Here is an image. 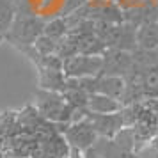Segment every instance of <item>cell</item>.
I'll use <instances>...</instances> for the list:
<instances>
[{
	"mask_svg": "<svg viewBox=\"0 0 158 158\" xmlns=\"http://www.w3.org/2000/svg\"><path fill=\"white\" fill-rule=\"evenodd\" d=\"M43 29L44 22L39 16L30 15V13H16L15 22L6 34V39H9L13 44L32 46L37 37L43 34Z\"/></svg>",
	"mask_w": 158,
	"mask_h": 158,
	"instance_id": "6da1fadb",
	"label": "cell"
},
{
	"mask_svg": "<svg viewBox=\"0 0 158 158\" xmlns=\"http://www.w3.org/2000/svg\"><path fill=\"white\" fill-rule=\"evenodd\" d=\"M77 108H73L68 101L64 100L62 93H44L37 94V114L44 117L46 121L52 123H71L73 114Z\"/></svg>",
	"mask_w": 158,
	"mask_h": 158,
	"instance_id": "7a4b0ae2",
	"label": "cell"
},
{
	"mask_svg": "<svg viewBox=\"0 0 158 158\" xmlns=\"http://www.w3.org/2000/svg\"><path fill=\"white\" fill-rule=\"evenodd\" d=\"M103 69V55L75 53L62 59V71L66 78H94Z\"/></svg>",
	"mask_w": 158,
	"mask_h": 158,
	"instance_id": "3957f363",
	"label": "cell"
},
{
	"mask_svg": "<svg viewBox=\"0 0 158 158\" xmlns=\"http://www.w3.org/2000/svg\"><path fill=\"white\" fill-rule=\"evenodd\" d=\"M62 137H64L69 146H75V148H80V149H91L94 144L98 142V133L94 131L93 124L87 121V117L84 119H78V121H71L66 124L64 131H62Z\"/></svg>",
	"mask_w": 158,
	"mask_h": 158,
	"instance_id": "277c9868",
	"label": "cell"
},
{
	"mask_svg": "<svg viewBox=\"0 0 158 158\" xmlns=\"http://www.w3.org/2000/svg\"><path fill=\"white\" fill-rule=\"evenodd\" d=\"M85 117L87 121L93 124L98 137H103V139H114L124 128V117H123L121 112H115V114H93V112H87Z\"/></svg>",
	"mask_w": 158,
	"mask_h": 158,
	"instance_id": "5b68a950",
	"label": "cell"
},
{
	"mask_svg": "<svg viewBox=\"0 0 158 158\" xmlns=\"http://www.w3.org/2000/svg\"><path fill=\"white\" fill-rule=\"evenodd\" d=\"M124 91H126V82L119 75H100L94 78L93 93H100L115 100H121Z\"/></svg>",
	"mask_w": 158,
	"mask_h": 158,
	"instance_id": "8992f818",
	"label": "cell"
},
{
	"mask_svg": "<svg viewBox=\"0 0 158 158\" xmlns=\"http://www.w3.org/2000/svg\"><path fill=\"white\" fill-rule=\"evenodd\" d=\"M85 108L87 112H93V114H115L123 110V103L121 100H115L100 93H93L87 98Z\"/></svg>",
	"mask_w": 158,
	"mask_h": 158,
	"instance_id": "52a82bcc",
	"label": "cell"
},
{
	"mask_svg": "<svg viewBox=\"0 0 158 158\" xmlns=\"http://www.w3.org/2000/svg\"><path fill=\"white\" fill-rule=\"evenodd\" d=\"M131 64V59H130L128 53H124L123 50L115 52L114 55H108V53H103V69H101V75H119L124 73Z\"/></svg>",
	"mask_w": 158,
	"mask_h": 158,
	"instance_id": "ba28073f",
	"label": "cell"
},
{
	"mask_svg": "<svg viewBox=\"0 0 158 158\" xmlns=\"http://www.w3.org/2000/svg\"><path fill=\"white\" fill-rule=\"evenodd\" d=\"M137 43L146 50H153L158 46V27L155 23H144L137 32Z\"/></svg>",
	"mask_w": 158,
	"mask_h": 158,
	"instance_id": "9c48e42d",
	"label": "cell"
},
{
	"mask_svg": "<svg viewBox=\"0 0 158 158\" xmlns=\"http://www.w3.org/2000/svg\"><path fill=\"white\" fill-rule=\"evenodd\" d=\"M16 7L13 4V0H0V32L6 36L11 29V25L15 22L16 16Z\"/></svg>",
	"mask_w": 158,
	"mask_h": 158,
	"instance_id": "30bf717a",
	"label": "cell"
},
{
	"mask_svg": "<svg viewBox=\"0 0 158 158\" xmlns=\"http://www.w3.org/2000/svg\"><path fill=\"white\" fill-rule=\"evenodd\" d=\"M43 34L46 37L53 39L55 43H59V41L68 34V25H66V20H64V18H55V20H52V22L44 23Z\"/></svg>",
	"mask_w": 158,
	"mask_h": 158,
	"instance_id": "8fae6325",
	"label": "cell"
},
{
	"mask_svg": "<svg viewBox=\"0 0 158 158\" xmlns=\"http://www.w3.org/2000/svg\"><path fill=\"white\" fill-rule=\"evenodd\" d=\"M142 91L148 96H158V68H149L142 75Z\"/></svg>",
	"mask_w": 158,
	"mask_h": 158,
	"instance_id": "7c38bea8",
	"label": "cell"
},
{
	"mask_svg": "<svg viewBox=\"0 0 158 158\" xmlns=\"http://www.w3.org/2000/svg\"><path fill=\"white\" fill-rule=\"evenodd\" d=\"M32 46H34V50H36V53L39 57H48V55H55L57 53V43L53 39H50V37H46L44 34H41L37 37L36 43Z\"/></svg>",
	"mask_w": 158,
	"mask_h": 158,
	"instance_id": "4fadbf2b",
	"label": "cell"
},
{
	"mask_svg": "<svg viewBox=\"0 0 158 158\" xmlns=\"http://www.w3.org/2000/svg\"><path fill=\"white\" fill-rule=\"evenodd\" d=\"M85 2H89V0H64V15H68V13H73V11H77V9H80Z\"/></svg>",
	"mask_w": 158,
	"mask_h": 158,
	"instance_id": "5bb4252c",
	"label": "cell"
},
{
	"mask_svg": "<svg viewBox=\"0 0 158 158\" xmlns=\"http://www.w3.org/2000/svg\"><path fill=\"white\" fill-rule=\"evenodd\" d=\"M64 158H85V151L80 149V148H75V146H69Z\"/></svg>",
	"mask_w": 158,
	"mask_h": 158,
	"instance_id": "9a60e30c",
	"label": "cell"
},
{
	"mask_svg": "<svg viewBox=\"0 0 158 158\" xmlns=\"http://www.w3.org/2000/svg\"><path fill=\"white\" fill-rule=\"evenodd\" d=\"M85 158H105V156L98 155L94 149H87V151H85Z\"/></svg>",
	"mask_w": 158,
	"mask_h": 158,
	"instance_id": "2e32d148",
	"label": "cell"
},
{
	"mask_svg": "<svg viewBox=\"0 0 158 158\" xmlns=\"http://www.w3.org/2000/svg\"><path fill=\"white\" fill-rule=\"evenodd\" d=\"M153 11H155V20L158 22V0H156V4H155V9Z\"/></svg>",
	"mask_w": 158,
	"mask_h": 158,
	"instance_id": "e0dca14e",
	"label": "cell"
},
{
	"mask_svg": "<svg viewBox=\"0 0 158 158\" xmlns=\"http://www.w3.org/2000/svg\"><path fill=\"white\" fill-rule=\"evenodd\" d=\"M4 39H6V36H4V34H2V32H0V43H2V41H4Z\"/></svg>",
	"mask_w": 158,
	"mask_h": 158,
	"instance_id": "ac0fdd59",
	"label": "cell"
},
{
	"mask_svg": "<svg viewBox=\"0 0 158 158\" xmlns=\"http://www.w3.org/2000/svg\"><path fill=\"white\" fill-rule=\"evenodd\" d=\"M2 158H18L16 155H9V156H2Z\"/></svg>",
	"mask_w": 158,
	"mask_h": 158,
	"instance_id": "d6986e66",
	"label": "cell"
},
{
	"mask_svg": "<svg viewBox=\"0 0 158 158\" xmlns=\"http://www.w3.org/2000/svg\"><path fill=\"white\" fill-rule=\"evenodd\" d=\"M25 158H32V156H25Z\"/></svg>",
	"mask_w": 158,
	"mask_h": 158,
	"instance_id": "ffe728a7",
	"label": "cell"
},
{
	"mask_svg": "<svg viewBox=\"0 0 158 158\" xmlns=\"http://www.w3.org/2000/svg\"><path fill=\"white\" fill-rule=\"evenodd\" d=\"M0 158H2V156H0Z\"/></svg>",
	"mask_w": 158,
	"mask_h": 158,
	"instance_id": "44dd1931",
	"label": "cell"
}]
</instances>
